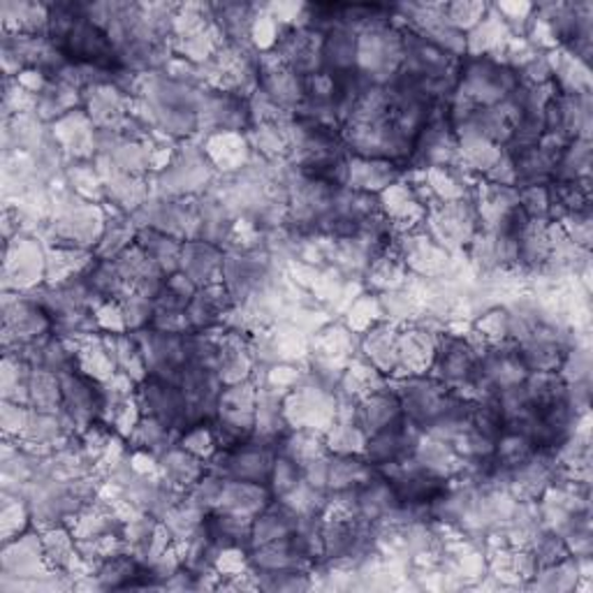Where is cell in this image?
Wrapping results in <instances>:
<instances>
[{
	"label": "cell",
	"instance_id": "6da1fadb",
	"mask_svg": "<svg viewBox=\"0 0 593 593\" xmlns=\"http://www.w3.org/2000/svg\"><path fill=\"white\" fill-rule=\"evenodd\" d=\"M436 374L440 385H459V383H477L480 376V355L459 339L443 341L436 352ZM450 389V387H448Z\"/></svg>",
	"mask_w": 593,
	"mask_h": 593
},
{
	"label": "cell",
	"instance_id": "7a4b0ae2",
	"mask_svg": "<svg viewBox=\"0 0 593 593\" xmlns=\"http://www.w3.org/2000/svg\"><path fill=\"white\" fill-rule=\"evenodd\" d=\"M403 415V406L397 395H374L360 406V424L368 434H376Z\"/></svg>",
	"mask_w": 593,
	"mask_h": 593
}]
</instances>
